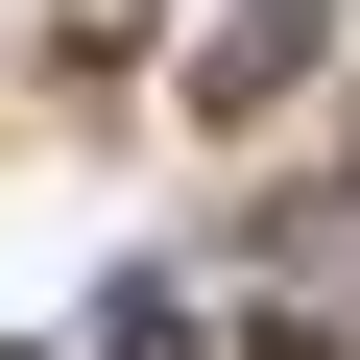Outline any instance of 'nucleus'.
Returning a JSON list of instances; mask_svg holds the SVG:
<instances>
[{
  "mask_svg": "<svg viewBox=\"0 0 360 360\" xmlns=\"http://www.w3.org/2000/svg\"><path fill=\"white\" fill-rule=\"evenodd\" d=\"M312 49H336V0H240V25L193 49V96H217V120H264V96H312Z\"/></svg>",
  "mask_w": 360,
  "mask_h": 360,
  "instance_id": "1",
  "label": "nucleus"
},
{
  "mask_svg": "<svg viewBox=\"0 0 360 360\" xmlns=\"http://www.w3.org/2000/svg\"><path fill=\"white\" fill-rule=\"evenodd\" d=\"M96 360H217V336L168 312V288H144V312H96Z\"/></svg>",
  "mask_w": 360,
  "mask_h": 360,
  "instance_id": "2",
  "label": "nucleus"
}]
</instances>
